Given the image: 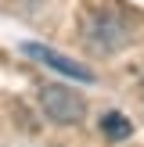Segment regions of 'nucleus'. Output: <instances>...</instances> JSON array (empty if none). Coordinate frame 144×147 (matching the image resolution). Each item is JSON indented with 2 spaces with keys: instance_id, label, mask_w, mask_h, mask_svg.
Wrapping results in <instances>:
<instances>
[{
  "instance_id": "obj_1",
  "label": "nucleus",
  "mask_w": 144,
  "mask_h": 147,
  "mask_svg": "<svg viewBox=\"0 0 144 147\" xmlns=\"http://www.w3.org/2000/svg\"><path fill=\"white\" fill-rule=\"evenodd\" d=\"M83 32L94 54H115L122 43H130V25L115 11H90L83 22Z\"/></svg>"
},
{
  "instance_id": "obj_2",
  "label": "nucleus",
  "mask_w": 144,
  "mask_h": 147,
  "mask_svg": "<svg viewBox=\"0 0 144 147\" xmlns=\"http://www.w3.org/2000/svg\"><path fill=\"white\" fill-rule=\"evenodd\" d=\"M40 108H43V115H47L50 122H58V126H76V122L86 115V100L79 97L76 90L58 86V83H47L40 90Z\"/></svg>"
},
{
  "instance_id": "obj_3",
  "label": "nucleus",
  "mask_w": 144,
  "mask_h": 147,
  "mask_svg": "<svg viewBox=\"0 0 144 147\" xmlns=\"http://www.w3.org/2000/svg\"><path fill=\"white\" fill-rule=\"evenodd\" d=\"M22 50H25L29 57H36L40 65H47V68L61 72V76H69V79H76V83H94V72H90V68H83V65L69 61V57L58 54L54 47H43V43H25Z\"/></svg>"
},
{
  "instance_id": "obj_4",
  "label": "nucleus",
  "mask_w": 144,
  "mask_h": 147,
  "mask_svg": "<svg viewBox=\"0 0 144 147\" xmlns=\"http://www.w3.org/2000/svg\"><path fill=\"white\" fill-rule=\"evenodd\" d=\"M101 129H105V136H108V140H122V136H130V133H133L130 119H126V115H119V111L101 115Z\"/></svg>"
}]
</instances>
